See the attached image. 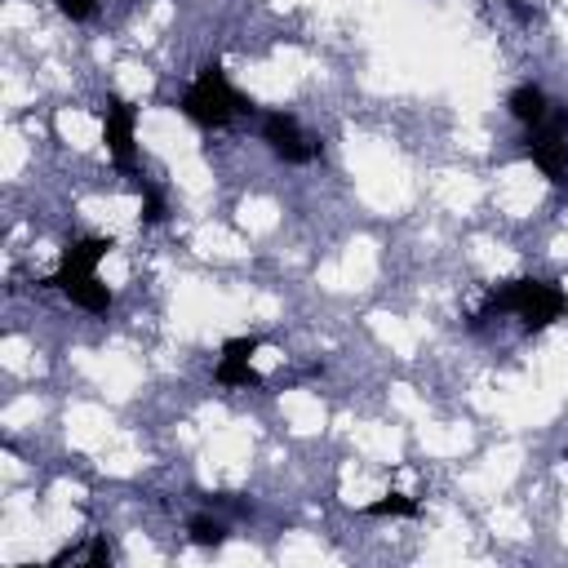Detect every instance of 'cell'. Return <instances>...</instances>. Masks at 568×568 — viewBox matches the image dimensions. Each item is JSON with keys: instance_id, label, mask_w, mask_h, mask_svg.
<instances>
[{"instance_id": "obj_1", "label": "cell", "mask_w": 568, "mask_h": 568, "mask_svg": "<svg viewBox=\"0 0 568 568\" xmlns=\"http://www.w3.org/2000/svg\"><path fill=\"white\" fill-rule=\"evenodd\" d=\"M493 316H515L524 334H541V329H550L555 320L568 316V294L555 280H537V275L502 280L488 290L480 320H493Z\"/></svg>"}, {"instance_id": "obj_2", "label": "cell", "mask_w": 568, "mask_h": 568, "mask_svg": "<svg viewBox=\"0 0 568 568\" xmlns=\"http://www.w3.org/2000/svg\"><path fill=\"white\" fill-rule=\"evenodd\" d=\"M178 107H182V116H187L191 125H200V129H222V125H231L235 116L257 112V103L244 98V94L227 81V72H222L218 59H209V63L196 72V81L187 85V94H182Z\"/></svg>"}, {"instance_id": "obj_3", "label": "cell", "mask_w": 568, "mask_h": 568, "mask_svg": "<svg viewBox=\"0 0 568 568\" xmlns=\"http://www.w3.org/2000/svg\"><path fill=\"white\" fill-rule=\"evenodd\" d=\"M524 156H528L555 187H568V107L550 103L546 120L528 129Z\"/></svg>"}, {"instance_id": "obj_4", "label": "cell", "mask_w": 568, "mask_h": 568, "mask_svg": "<svg viewBox=\"0 0 568 568\" xmlns=\"http://www.w3.org/2000/svg\"><path fill=\"white\" fill-rule=\"evenodd\" d=\"M262 143L284 165H312L325 156V138L307 134L298 125V116H290V112H262Z\"/></svg>"}, {"instance_id": "obj_5", "label": "cell", "mask_w": 568, "mask_h": 568, "mask_svg": "<svg viewBox=\"0 0 568 568\" xmlns=\"http://www.w3.org/2000/svg\"><path fill=\"white\" fill-rule=\"evenodd\" d=\"M98 116H103V143H107V151H112L116 169H120V173H129V178H138V147H134L138 107H129L125 98L107 94V98H103V107H98Z\"/></svg>"}, {"instance_id": "obj_6", "label": "cell", "mask_w": 568, "mask_h": 568, "mask_svg": "<svg viewBox=\"0 0 568 568\" xmlns=\"http://www.w3.org/2000/svg\"><path fill=\"white\" fill-rule=\"evenodd\" d=\"M116 249V240H107V235H85V240H72L67 249H63V262H59V271L50 275V280H41V290H63V284H72V280H81V275H94V266L107 257Z\"/></svg>"}, {"instance_id": "obj_7", "label": "cell", "mask_w": 568, "mask_h": 568, "mask_svg": "<svg viewBox=\"0 0 568 568\" xmlns=\"http://www.w3.org/2000/svg\"><path fill=\"white\" fill-rule=\"evenodd\" d=\"M63 294L72 298V307H81V312H90V316H107L112 312V290L98 280V275H81V280H72V284H63Z\"/></svg>"}, {"instance_id": "obj_8", "label": "cell", "mask_w": 568, "mask_h": 568, "mask_svg": "<svg viewBox=\"0 0 568 568\" xmlns=\"http://www.w3.org/2000/svg\"><path fill=\"white\" fill-rule=\"evenodd\" d=\"M506 112H511L524 129H533V125H541V120H546L550 98H546V90H541V85H515V90H511V98H506Z\"/></svg>"}, {"instance_id": "obj_9", "label": "cell", "mask_w": 568, "mask_h": 568, "mask_svg": "<svg viewBox=\"0 0 568 568\" xmlns=\"http://www.w3.org/2000/svg\"><path fill=\"white\" fill-rule=\"evenodd\" d=\"M213 382L218 387H266V378L253 369V360H235V356H222L218 360Z\"/></svg>"}, {"instance_id": "obj_10", "label": "cell", "mask_w": 568, "mask_h": 568, "mask_svg": "<svg viewBox=\"0 0 568 568\" xmlns=\"http://www.w3.org/2000/svg\"><path fill=\"white\" fill-rule=\"evenodd\" d=\"M365 515H374V519H413V515H418V502L404 497V493H387V497L369 502Z\"/></svg>"}, {"instance_id": "obj_11", "label": "cell", "mask_w": 568, "mask_h": 568, "mask_svg": "<svg viewBox=\"0 0 568 568\" xmlns=\"http://www.w3.org/2000/svg\"><path fill=\"white\" fill-rule=\"evenodd\" d=\"M187 533H191L196 546H222V541H227V524L213 519V515H191Z\"/></svg>"}, {"instance_id": "obj_12", "label": "cell", "mask_w": 568, "mask_h": 568, "mask_svg": "<svg viewBox=\"0 0 568 568\" xmlns=\"http://www.w3.org/2000/svg\"><path fill=\"white\" fill-rule=\"evenodd\" d=\"M134 191L143 196V222H147V227L165 222V196H160V191H156V187H151V182H147L143 173L134 178Z\"/></svg>"}, {"instance_id": "obj_13", "label": "cell", "mask_w": 568, "mask_h": 568, "mask_svg": "<svg viewBox=\"0 0 568 568\" xmlns=\"http://www.w3.org/2000/svg\"><path fill=\"white\" fill-rule=\"evenodd\" d=\"M54 6H59V14L72 19V23H90V19L98 14V0H54Z\"/></svg>"}, {"instance_id": "obj_14", "label": "cell", "mask_w": 568, "mask_h": 568, "mask_svg": "<svg viewBox=\"0 0 568 568\" xmlns=\"http://www.w3.org/2000/svg\"><path fill=\"white\" fill-rule=\"evenodd\" d=\"M262 351V338H227L222 343V356H235V360H253Z\"/></svg>"}, {"instance_id": "obj_15", "label": "cell", "mask_w": 568, "mask_h": 568, "mask_svg": "<svg viewBox=\"0 0 568 568\" xmlns=\"http://www.w3.org/2000/svg\"><path fill=\"white\" fill-rule=\"evenodd\" d=\"M559 457H564V462H568V449H564V453H559Z\"/></svg>"}]
</instances>
